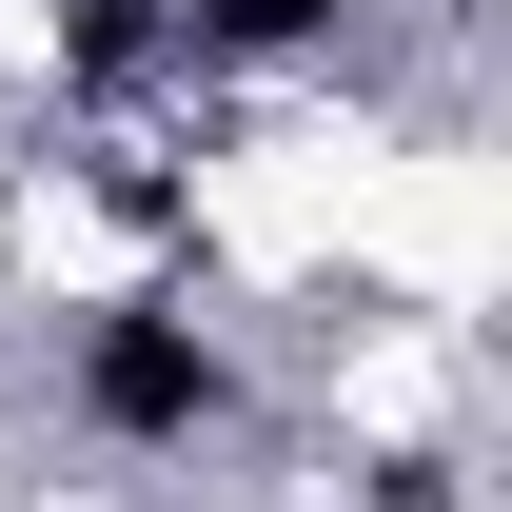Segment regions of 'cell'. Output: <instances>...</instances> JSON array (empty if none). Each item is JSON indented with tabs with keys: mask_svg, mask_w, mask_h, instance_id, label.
<instances>
[{
	"mask_svg": "<svg viewBox=\"0 0 512 512\" xmlns=\"http://www.w3.org/2000/svg\"><path fill=\"white\" fill-rule=\"evenodd\" d=\"M79 414L99 434H217V335L178 296H119V316L79 335Z\"/></svg>",
	"mask_w": 512,
	"mask_h": 512,
	"instance_id": "6da1fadb",
	"label": "cell"
},
{
	"mask_svg": "<svg viewBox=\"0 0 512 512\" xmlns=\"http://www.w3.org/2000/svg\"><path fill=\"white\" fill-rule=\"evenodd\" d=\"M197 60H296V40H335V0H178Z\"/></svg>",
	"mask_w": 512,
	"mask_h": 512,
	"instance_id": "7a4b0ae2",
	"label": "cell"
}]
</instances>
